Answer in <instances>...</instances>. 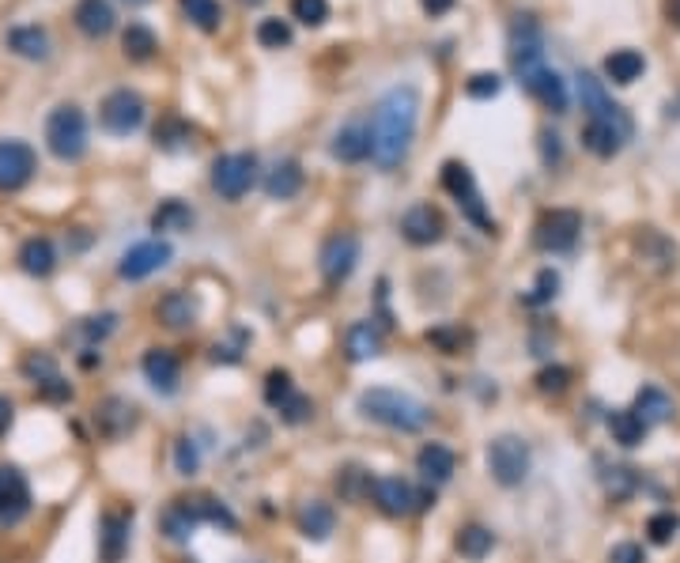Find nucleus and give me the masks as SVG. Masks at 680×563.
<instances>
[{
    "instance_id": "obj_1",
    "label": "nucleus",
    "mask_w": 680,
    "mask_h": 563,
    "mask_svg": "<svg viewBox=\"0 0 680 563\" xmlns=\"http://www.w3.org/2000/svg\"><path fill=\"white\" fill-rule=\"evenodd\" d=\"M420 129V87L397 84L390 87L371 118V159L382 171H397L408 159Z\"/></svg>"
},
{
    "instance_id": "obj_2",
    "label": "nucleus",
    "mask_w": 680,
    "mask_h": 563,
    "mask_svg": "<svg viewBox=\"0 0 680 563\" xmlns=\"http://www.w3.org/2000/svg\"><path fill=\"white\" fill-rule=\"evenodd\" d=\"M356 412L363 420H371L378 427H390L401 435L412 431H424L431 424V409H427L420 397H412L405 390H393V386H371L356 397Z\"/></svg>"
},
{
    "instance_id": "obj_3",
    "label": "nucleus",
    "mask_w": 680,
    "mask_h": 563,
    "mask_svg": "<svg viewBox=\"0 0 680 563\" xmlns=\"http://www.w3.org/2000/svg\"><path fill=\"white\" fill-rule=\"evenodd\" d=\"M46 148L61 163H80L87 155L91 129H87V114L76 103H61L50 110V118H46Z\"/></svg>"
},
{
    "instance_id": "obj_4",
    "label": "nucleus",
    "mask_w": 680,
    "mask_h": 563,
    "mask_svg": "<svg viewBox=\"0 0 680 563\" xmlns=\"http://www.w3.org/2000/svg\"><path fill=\"white\" fill-rule=\"evenodd\" d=\"M442 189H446V193L458 201L461 216L473 223V227H480L484 235H495L492 212H488V205H484V193H480L473 171H469L465 163H458V159L442 163Z\"/></svg>"
},
{
    "instance_id": "obj_5",
    "label": "nucleus",
    "mask_w": 680,
    "mask_h": 563,
    "mask_svg": "<svg viewBox=\"0 0 680 563\" xmlns=\"http://www.w3.org/2000/svg\"><path fill=\"white\" fill-rule=\"evenodd\" d=\"M484 461H488V473L499 488H518V484H526L529 469H533V450L518 435H495L484 450Z\"/></svg>"
},
{
    "instance_id": "obj_6",
    "label": "nucleus",
    "mask_w": 680,
    "mask_h": 563,
    "mask_svg": "<svg viewBox=\"0 0 680 563\" xmlns=\"http://www.w3.org/2000/svg\"><path fill=\"white\" fill-rule=\"evenodd\" d=\"M257 174H261V163L254 152H223L212 163V189L223 201H242L257 186Z\"/></svg>"
},
{
    "instance_id": "obj_7",
    "label": "nucleus",
    "mask_w": 680,
    "mask_h": 563,
    "mask_svg": "<svg viewBox=\"0 0 680 563\" xmlns=\"http://www.w3.org/2000/svg\"><path fill=\"white\" fill-rule=\"evenodd\" d=\"M148 118V103L133 87H114L99 106V121L110 137H133Z\"/></svg>"
},
{
    "instance_id": "obj_8",
    "label": "nucleus",
    "mask_w": 680,
    "mask_h": 563,
    "mask_svg": "<svg viewBox=\"0 0 680 563\" xmlns=\"http://www.w3.org/2000/svg\"><path fill=\"white\" fill-rule=\"evenodd\" d=\"M374 507L390 518H405L412 511H427L435 507V492H416L405 477H374L371 480Z\"/></svg>"
},
{
    "instance_id": "obj_9",
    "label": "nucleus",
    "mask_w": 680,
    "mask_h": 563,
    "mask_svg": "<svg viewBox=\"0 0 680 563\" xmlns=\"http://www.w3.org/2000/svg\"><path fill=\"white\" fill-rule=\"evenodd\" d=\"M578 235H582V216L575 208H552L533 227V246L541 254H567L575 250Z\"/></svg>"
},
{
    "instance_id": "obj_10",
    "label": "nucleus",
    "mask_w": 680,
    "mask_h": 563,
    "mask_svg": "<svg viewBox=\"0 0 680 563\" xmlns=\"http://www.w3.org/2000/svg\"><path fill=\"white\" fill-rule=\"evenodd\" d=\"M507 57H510V69H514V76H522V72L544 65L541 23L529 16V12L514 16V23H510V31H507Z\"/></svg>"
},
{
    "instance_id": "obj_11",
    "label": "nucleus",
    "mask_w": 680,
    "mask_h": 563,
    "mask_svg": "<svg viewBox=\"0 0 680 563\" xmlns=\"http://www.w3.org/2000/svg\"><path fill=\"white\" fill-rule=\"evenodd\" d=\"M38 174V152L27 140H0V193H19L27 189Z\"/></svg>"
},
{
    "instance_id": "obj_12",
    "label": "nucleus",
    "mask_w": 680,
    "mask_h": 563,
    "mask_svg": "<svg viewBox=\"0 0 680 563\" xmlns=\"http://www.w3.org/2000/svg\"><path fill=\"white\" fill-rule=\"evenodd\" d=\"M170 257H174V246H170L167 239H144L121 254L118 276L121 280H133V284L136 280H148V276H155L159 269H167Z\"/></svg>"
},
{
    "instance_id": "obj_13",
    "label": "nucleus",
    "mask_w": 680,
    "mask_h": 563,
    "mask_svg": "<svg viewBox=\"0 0 680 563\" xmlns=\"http://www.w3.org/2000/svg\"><path fill=\"white\" fill-rule=\"evenodd\" d=\"M34 507L31 480L16 465H0V529L19 526Z\"/></svg>"
},
{
    "instance_id": "obj_14",
    "label": "nucleus",
    "mask_w": 680,
    "mask_h": 563,
    "mask_svg": "<svg viewBox=\"0 0 680 563\" xmlns=\"http://www.w3.org/2000/svg\"><path fill=\"white\" fill-rule=\"evenodd\" d=\"M359 265V239L352 231H337L322 242L318 250V269H322L325 284H344L348 276L356 273Z\"/></svg>"
},
{
    "instance_id": "obj_15",
    "label": "nucleus",
    "mask_w": 680,
    "mask_h": 563,
    "mask_svg": "<svg viewBox=\"0 0 680 563\" xmlns=\"http://www.w3.org/2000/svg\"><path fill=\"white\" fill-rule=\"evenodd\" d=\"M136 424H140V409H136V401L121 397V393H110V397H102L99 405H95V427H99L102 439H110V443L133 435Z\"/></svg>"
},
{
    "instance_id": "obj_16",
    "label": "nucleus",
    "mask_w": 680,
    "mask_h": 563,
    "mask_svg": "<svg viewBox=\"0 0 680 563\" xmlns=\"http://www.w3.org/2000/svg\"><path fill=\"white\" fill-rule=\"evenodd\" d=\"M578 103L586 110V121H612V125L631 129L628 110L620 103H612V95L605 91V84L597 80L594 72H582V76H578Z\"/></svg>"
},
{
    "instance_id": "obj_17",
    "label": "nucleus",
    "mask_w": 680,
    "mask_h": 563,
    "mask_svg": "<svg viewBox=\"0 0 680 563\" xmlns=\"http://www.w3.org/2000/svg\"><path fill=\"white\" fill-rule=\"evenodd\" d=\"M518 84L526 87L529 95L544 106V110H552V114H567V103H571V95H567V80H563L556 69H548V65H537V69H529L518 76Z\"/></svg>"
},
{
    "instance_id": "obj_18",
    "label": "nucleus",
    "mask_w": 680,
    "mask_h": 563,
    "mask_svg": "<svg viewBox=\"0 0 680 563\" xmlns=\"http://www.w3.org/2000/svg\"><path fill=\"white\" fill-rule=\"evenodd\" d=\"M401 239L408 246H439L446 239V220H442V212L435 205H412L401 216Z\"/></svg>"
},
{
    "instance_id": "obj_19",
    "label": "nucleus",
    "mask_w": 680,
    "mask_h": 563,
    "mask_svg": "<svg viewBox=\"0 0 680 563\" xmlns=\"http://www.w3.org/2000/svg\"><path fill=\"white\" fill-rule=\"evenodd\" d=\"M140 371H144V382L163 397L178 393V386H182V359L170 348H148L140 359Z\"/></svg>"
},
{
    "instance_id": "obj_20",
    "label": "nucleus",
    "mask_w": 680,
    "mask_h": 563,
    "mask_svg": "<svg viewBox=\"0 0 680 563\" xmlns=\"http://www.w3.org/2000/svg\"><path fill=\"white\" fill-rule=\"evenodd\" d=\"M133 537V511H106L99 522V563H121Z\"/></svg>"
},
{
    "instance_id": "obj_21",
    "label": "nucleus",
    "mask_w": 680,
    "mask_h": 563,
    "mask_svg": "<svg viewBox=\"0 0 680 563\" xmlns=\"http://www.w3.org/2000/svg\"><path fill=\"white\" fill-rule=\"evenodd\" d=\"M155 318H159V325L174 329V333H186V329H193L197 318H201V303H197L193 291L174 288L155 303Z\"/></svg>"
},
{
    "instance_id": "obj_22",
    "label": "nucleus",
    "mask_w": 680,
    "mask_h": 563,
    "mask_svg": "<svg viewBox=\"0 0 680 563\" xmlns=\"http://www.w3.org/2000/svg\"><path fill=\"white\" fill-rule=\"evenodd\" d=\"M72 23H76V31L84 38H95V42H99V38H106L118 27V12H114L110 0H76Z\"/></svg>"
},
{
    "instance_id": "obj_23",
    "label": "nucleus",
    "mask_w": 680,
    "mask_h": 563,
    "mask_svg": "<svg viewBox=\"0 0 680 563\" xmlns=\"http://www.w3.org/2000/svg\"><path fill=\"white\" fill-rule=\"evenodd\" d=\"M329 155H333L337 163H348V167L367 163V159H371V125L352 121V125L337 129V133H333V144H329Z\"/></svg>"
},
{
    "instance_id": "obj_24",
    "label": "nucleus",
    "mask_w": 680,
    "mask_h": 563,
    "mask_svg": "<svg viewBox=\"0 0 680 563\" xmlns=\"http://www.w3.org/2000/svg\"><path fill=\"white\" fill-rule=\"evenodd\" d=\"M303 163L299 159H276L269 171H265V197L269 201H295L299 193H303Z\"/></svg>"
},
{
    "instance_id": "obj_25",
    "label": "nucleus",
    "mask_w": 680,
    "mask_h": 563,
    "mask_svg": "<svg viewBox=\"0 0 680 563\" xmlns=\"http://www.w3.org/2000/svg\"><path fill=\"white\" fill-rule=\"evenodd\" d=\"M631 140V129L612 125V121H586L582 125V148L597 159H612L624 152V144Z\"/></svg>"
},
{
    "instance_id": "obj_26",
    "label": "nucleus",
    "mask_w": 680,
    "mask_h": 563,
    "mask_svg": "<svg viewBox=\"0 0 680 563\" xmlns=\"http://www.w3.org/2000/svg\"><path fill=\"white\" fill-rule=\"evenodd\" d=\"M4 46H8V53L23 57V61H46L53 53L50 31L38 27V23H19V27H12V31L4 35Z\"/></svg>"
},
{
    "instance_id": "obj_27",
    "label": "nucleus",
    "mask_w": 680,
    "mask_h": 563,
    "mask_svg": "<svg viewBox=\"0 0 680 563\" xmlns=\"http://www.w3.org/2000/svg\"><path fill=\"white\" fill-rule=\"evenodd\" d=\"M454 469H458V454H454L446 443H424L420 446V454H416V473H420L431 488L446 484V480L454 477Z\"/></svg>"
},
{
    "instance_id": "obj_28",
    "label": "nucleus",
    "mask_w": 680,
    "mask_h": 563,
    "mask_svg": "<svg viewBox=\"0 0 680 563\" xmlns=\"http://www.w3.org/2000/svg\"><path fill=\"white\" fill-rule=\"evenodd\" d=\"M19 269L27 276H34V280H46V276H53V269H57V246H53V239H46V235H31V239L19 246Z\"/></svg>"
},
{
    "instance_id": "obj_29",
    "label": "nucleus",
    "mask_w": 680,
    "mask_h": 563,
    "mask_svg": "<svg viewBox=\"0 0 680 563\" xmlns=\"http://www.w3.org/2000/svg\"><path fill=\"white\" fill-rule=\"evenodd\" d=\"M197 526H201V507H197V499H174L167 511H163V518H159L163 537L174 541V545L189 541Z\"/></svg>"
},
{
    "instance_id": "obj_30",
    "label": "nucleus",
    "mask_w": 680,
    "mask_h": 563,
    "mask_svg": "<svg viewBox=\"0 0 680 563\" xmlns=\"http://www.w3.org/2000/svg\"><path fill=\"white\" fill-rule=\"evenodd\" d=\"M295 522H299V533L306 541H329V533L337 529V511L325 499H306L295 514Z\"/></svg>"
},
{
    "instance_id": "obj_31",
    "label": "nucleus",
    "mask_w": 680,
    "mask_h": 563,
    "mask_svg": "<svg viewBox=\"0 0 680 563\" xmlns=\"http://www.w3.org/2000/svg\"><path fill=\"white\" fill-rule=\"evenodd\" d=\"M193 208L186 201H178V197H167V201H159V208L152 212V231L155 235H182L193 227Z\"/></svg>"
},
{
    "instance_id": "obj_32",
    "label": "nucleus",
    "mask_w": 680,
    "mask_h": 563,
    "mask_svg": "<svg viewBox=\"0 0 680 563\" xmlns=\"http://www.w3.org/2000/svg\"><path fill=\"white\" fill-rule=\"evenodd\" d=\"M601 69H605V80H612L616 87H628L646 72V57L639 50H612Z\"/></svg>"
},
{
    "instance_id": "obj_33",
    "label": "nucleus",
    "mask_w": 680,
    "mask_h": 563,
    "mask_svg": "<svg viewBox=\"0 0 680 563\" xmlns=\"http://www.w3.org/2000/svg\"><path fill=\"white\" fill-rule=\"evenodd\" d=\"M631 409H635V416H639L646 427H658L673 416V397L665 390H658V386H643V390L635 393V405H631Z\"/></svg>"
},
{
    "instance_id": "obj_34",
    "label": "nucleus",
    "mask_w": 680,
    "mask_h": 563,
    "mask_svg": "<svg viewBox=\"0 0 680 563\" xmlns=\"http://www.w3.org/2000/svg\"><path fill=\"white\" fill-rule=\"evenodd\" d=\"M121 53L136 61V65H148L155 53H159V38L148 23H129L125 31H121Z\"/></svg>"
},
{
    "instance_id": "obj_35",
    "label": "nucleus",
    "mask_w": 680,
    "mask_h": 563,
    "mask_svg": "<svg viewBox=\"0 0 680 563\" xmlns=\"http://www.w3.org/2000/svg\"><path fill=\"white\" fill-rule=\"evenodd\" d=\"M454 548H458L461 560L480 563V560H488V556H492L495 533L488 526H476V522H473V526H461L458 537H454Z\"/></svg>"
},
{
    "instance_id": "obj_36",
    "label": "nucleus",
    "mask_w": 680,
    "mask_h": 563,
    "mask_svg": "<svg viewBox=\"0 0 680 563\" xmlns=\"http://www.w3.org/2000/svg\"><path fill=\"white\" fill-rule=\"evenodd\" d=\"M344 344H348V359L352 363H367V359L382 352V329L374 322H356L348 329V341Z\"/></svg>"
},
{
    "instance_id": "obj_37",
    "label": "nucleus",
    "mask_w": 680,
    "mask_h": 563,
    "mask_svg": "<svg viewBox=\"0 0 680 563\" xmlns=\"http://www.w3.org/2000/svg\"><path fill=\"white\" fill-rule=\"evenodd\" d=\"M114 329H118V314H114V310H102V314L80 318V322L72 325V337H76V341H84V348H99Z\"/></svg>"
},
{
    "instance_id": "obj_38",
    "label": "nucleus",
    "mask_w": 680,
    "mask_h": 563,
    "mask_svg": "<svg viewBox=\"0 0 680 563\" xmlns=\"http://www.w3.org/2000/svg\"><path fill=\"white\" fill-rule=\"evenodd\" d=\"M182 4V16L204 31V35H216L223 27V4L220 0H178Z\"/></svg>"
},
{
    "instance_id": "obj_39",
    "label": "nucleus",
    "mask_w": 680,
    "mask_h": 563,
    "mask_svg": "<svg viewBox=\"0 0 680 563\" xmlns=\"http://www.w3.org/2000/svg\"><path fill=\"white\" fill-rule=\"evenodd\" d=\"M609 431H612V443H620V446H643V439H646V431L650 427L635 416V409H616L609 416Z\"/></svg>"
},
{
    "instance_id": "obj_40",
    "label": "nucleus",
    "mask_w": 680,
    "mask_h": 563,
    "mask_svg": "<svg viewBox=\"0 0 680 563\" xmlns=\"http://www.w3.org/2000/svg\"><path fill=\"white\" fill-rule=\"evenodd\" d=\"M424 341L442 352V356H461L469 344H473V333L469 329H461V325H435V329H427Z\"/></svg>"
},
{
    "instance_id": "obj_41",
    "label": "nucleus",
    "mask_w": 680,
    "mask_h": 563,
    "mask_svg": "<svg viewBox=\"0 0 680 563\" xmlns=\"http://www.w3.org/2000/svg\"><path fill=\"white\" fill-rule=\"evenodd\" d=\"M189 140H193V125L186 118H178V114H170L155 125V148L159 152H182Z\"/></svg>"
},
{
    "instance_id": "obj_42",
    "label": "nucleus",
    "mask_w": 680,
    "mask_h": 563,
    "mask_svg": "<svg viewBox=\"0 0 680 563\" xmlns=\"http://www.w3.org/2000/svg\"><path fill=\"white\" fill-rule=\"evenodd\" d=\"M299 393V386H295V378H291V371H284V367H276V371H269L265 375V401H269V409H284L291 397Z\"/></svg>"
},
{
    "instance_id": "obj_43",
    "label": "nucleus",
    "mask_w": 680,
    "mask_h": 563,
    "mask_svg": "<svg viewBox=\"0 0 680 563\" xmlns=\"http://www.w3.org/2000/svg\"><path fill=\"white\" fill-rule=\"evenodd\" d=\"M291 38H295V35H291L288 19L269 16V19H261V23H257V42H261L265 50H288Z\"/></svg>"
},
{
    "instance_id": "obj_44",
    "label": "nucleus",
    "mask_w": 680,
    "mask_h": 563,
    "mask_svg": "<svg viewBox=\"0 0 680 563\" xmlns=\"http://www.w3.org/2000/svg\"><path fill=\"white\" fill-rule=\"evenodd\" d=\"M19 371H23V378L34 382V386H42L46 378L61 375V371H57V359H53L50 352H27V359L19 363Z\"/></svg>"
},
{
    "instance_id": "obj_45",
    "label": "nucleus",
    "mask_w": 680,
    "mask_h": 563,
    "mask_svg": "<svg viewBox=\"0 0 680 563\" xmlns=\"http://www.w3.org/2000/svg\"><path fill=\"white\" fill-rule=\"evenodd\" d=\"M197 507H201V522H208V526H220V529H227V533H235L238 529V518L231 514L227 503H220V499L201 495V499H197Z\"/></svg>"
},
{
    "instance_id": "obj_46",
    "label": "nucleus",
    "mask_w": 680,
    "mask_h": 563,
    "mask_svg": "<svg viewBox=\"0 0 680 563\" xmlns=\"http://www.w3.org/2000/svg\"><path fill=\"white\" fill-rule=\"evenodd\" d=\"M499 91H503V76H499V72H473L469 84H465V95L476 99V103H488Z\"/></svg>"
},
{
    "instance_id": "obj_47",
    "label": "nucleus",
    "mask_w": 680,
    "mask_h": 563,
    "mask_svg": "<svg viewBox=\"0 0 680 563\" xmlns=\"http://www.w3.org/2000/svg\"><path fill=\"white\" fill-rule=\"evenodd\" d=\"M680 529V518L673 511H658L650 514V522H646V537H650V545H669L673 537H677Z\"/></svg>"
},
{
    "instance_id": "obj_48",
    "label": "nucleus",
    "mask_w": 680,
    "mask_h": 563,
    "mask_svg": "<svg viewBox=\"0 0 680 563\" xmlns=\"http://www.w3.org/2000/svg\"><path fill=\"white\" fill-rule=\"evenodd\" d=\"M174 469H178L182 477H193V473L201 469V450H197V443H193L189 435H178V439H174Z\"/></svg>"
},
{
    "instance_id": "obj_49",
    "label": "nucleus",
    "mask_w": 680,
    "mask_h": 563,
    "mask_svg": "<svg viewBox=\"0 0 680 563\" xmlns=\"http://www.w3.org/2000/svg\"><path fill=\"white\" fill-rule=\"evenodd\" d=\"M291 19H299L303 27H322L329 19V0H291Z\"/></svg>"
},
{
    "instance_id": "obj_50",
    "label": "nucleus",
    "mask_w": 680,
    "mask_h": 563,
    "mask_svg": "<svg viewBox=\"0 0 680 563\" xmlns=\"http://www.w3.org/2000/svg\"><path fill=\"white\" fill-rule=\"evenodd\" d=\"M556 291H560V273L541 269V273H537V284H533V291L526 295V303H529V307H544V303H552V299H556Z\"/></svg>"
},
{
    "instance_id": "obj_51",
    "label": "nucleus",
    "mask_w": 680,
    "mask_h": 563,
    "mask_svg": "<svg viewBox=\"0 0 680 563\" xmlns=\"http://www.w3.org/2000/svg\"><path fill=\"white\" fill-rule=\"evenodd\" d=\"M567 386H571V371L560 367V363H556V367H544L541 375H537V390L541 393H563Z\"/></svg>"
},
{
    "instance_id": "obj_52",
    "label": "nucleus",
    "mask_w": 680,
    "mask_h": 563,
    "mask_svg": "<svg viewBox=\"0 0 680 563\" xmlns=\"http://www.w3.org/2000/svg\"><path fill=\"white\" fill-rule=\"evenodd\" d=\"M34 390H38L42 401H50V405H68V401H72V386H68L61 375L46 378V382H42V386H34Z\"/></svg>"
},
{
    "instance_id": "obj_53",
    "label": "nucleus",
    "mask_w": 680,
    "mask_h": 563,
    "mask_svg": "<svg viewBox=\"0 0 680 563\" xmlns=\"http://www.w3.org/2000/svg\"><path fill=\"white\" fill-rule=\"evenodd\" d=\"M541 159H544V167H560V159H563L560 133H552V129H541Z\"/></svg>"
},
{
    "instance_id": "obj_54",
    "label": "nucleus",
    "mask_w": 680,
    "mask_h": 563,
    "mask_svg": "<svg viewBox=\"0 0 680 563\" xmlns=\"http://www.w3.org/2000/svg\"><path fill=\"white\" fill-rule=\"evenodd\" d=\"M609 563H646V552L635 541H620V545H612Z\"/></svg>"
},
{
    "instance_id": "obj_55",
    "label": "nucleus",
    "mask_w": 680,
    "mask_h": 563,
    "mask_svg": "<svg viewBox=\"0 0 680 563\" xmlns=\"http://www.w3.org/2000/svg\"><path fill=\"white\" fill-rule=\"evenodd\" d=\"M609 488H612V495H616V499L631 495V488H635V477H631V469H612Z\"/></svg>"
},
{
    "instance_id": "obj_56",
    "label": "nucleus",
    "mask_w": 680,
    "mask_h": 563,
    "mask_svg": "<svg viewBox=\"0 0 680 563\" xmlns=\"http://www.w3.org/2000/svg\"><path fill=\"white\" fill-rule=\"evenodd\" d=\"M12 424H16V401L8 393H0V439L12 431Z\"/></svg>"
},
{
    "instance_id": "obj_57",
    "label": "nucleus",
    "mask_w": 680,
    "mask_h": 563,
    "mask_svg": "<svg viewBox=\"0 0 680 563\" xmlns=\"http://www.w3.org/2000/svg\"><path fill=\"white\" fill-rule=\"evenodd\" d=\"M454 4H458V0H420V8H424L431 19H439V16H446V12H454Z\"/></svg>"
},
{
    "instance_id": "obj_58",
    "label": "nucleus",
    "mask_w": 680,
    "mask_h": 563,
    "mask_svg": "<svg viewBox=\"0 0 680 563\" xmlns=\"http://www.w3.org/2000/svg\"><path fill=\"white\" fill-rule=\"evenodd\" d=\"M665 19L680 31V0H665Z\"/></svg>"
},
{
    "instance_id": "obj_59",
    "label": "nucleus",
    "mask_w": 680,
    "mask_h": 563,
    "mask_svg": "<svg viewBox=\"0 0 680 563\" xmlns=\"http://www.w3.org/2000/svg\"><path fill=\"white\" fill-rule=\"evenodd\" d=\"M238 4H242V8H261L265 0H238Z\"/></svg>"
},
{
    "instance_id": "obj_60",
    "label": "nucleus",
    "mask_w": 680,
    "mask_h": 563,
    "mask_svg": "<svg viewBox=\"0 0 680 563\" xmlns=\"http://www.w3.org/2000/svg\"><path fill=\"white\" fill-rule=\"evenodd\" d=\"M125 4H133V8H140V4H148V0H125Z\"/></svg>"
}]
</instances>
